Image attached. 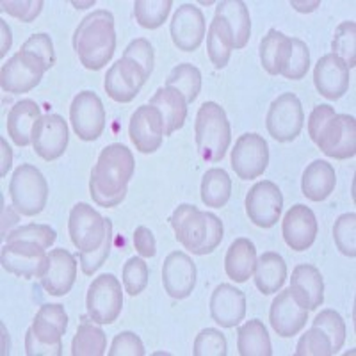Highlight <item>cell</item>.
Here are the masks:
<instances>
[{
	"label": "cell",
	"mask_w": 356,
	"mask_h": 356,
	"mask_svg": "<svg viewBox=\"0 0 356 356\" xmlns=\"http://www.w3.org/2000/svg\"><path fill=\"white\" fill-rule=\"evenodd\" d=\"M136 161L125 145L114 143L106 146L89 178V193L97 205L113 209L125 200L129 182L134 177Z\"/></svg>",
	"instance_id": "6da1fadb"
},
{
	"label": "cell",
	"mask_w": 356,
	"mask_h": 356,
	"mask_svg": "<svg viewBox=\"0 0 356 356\" xmlns=\"http://www.w3.org/2000/svg\"><path fill=\"white\" fill-rule=\"evenodd\" d=\"M73 50L88 70H102L116 50V29L111 11L97 9L79 24L73 34Z\"/></svg>",
	"instance_id": "7a4b0ae2"
},
{
	"label": "cell",
	"mask_w": 356,
	"mask_h": 356,
	"mask_svg": "<svg viewBox=\"0 0 356 356\" xmlns=\"http://www.w3.org/2000/svg\"><path fill=\"white\" fill-rule=\"evenodd\" d=\"M177 241L193 255H209L222 241V222L211 212L182 203L171 216Z\"/></svg>",
	"instance_id": "3957f363"
},
{
	"label": "cell",
	"mask_w": 356,
	"mask_h": 356,
	"mask_svg": "<svg viewBox=\"0 0 356 356\" xmlns=\"http://www.w3.org/2000/svg\"><path fill=\"white\" fill-rule=\"evenodd\" d=\"M68 328V314L61 305H43L25 335L29 356H61L63 335Z\"/></svg>",
	"instance_id": "277c9868"
},
{
	"label": "cell",
	"mask_w": 356,
	"mask_h": 356,
	"mask_svg": "<svg viewBox=\"0 0 356 356\" xmlns=\"http://www.w3.org/2000/svg\"><path fill=\"white\" fill-rule=\"evenodd\" d=\"M196 145L205 162H219L232 141V129L227 113L216 102H205L196 114Z\"/></svg>",
	"instance_id": "5b68a950"
},
{
	"label": "cell",
	"mask_w": 356,
	"mask_h": 356,
	"mask_svg": "<svg viewBox=\"0 0 356 356\" xmlns=\"http://www.w3.org/2000/svg\"><path fill=\"white\" fill-rule=\"evenodd\" d=\"M13 209L22 216H36L43 212L49 200V184L43 173L33 164H22L13 173L9 184Z\"/></svg>",
	"instance_id": "8992f818"
},
{
	"label": "cell",
	"mask_w": 356,
	"mask_h": 356,
	"mask_svg": "<svg viewBox=\"0 0 356 356\" xmlns=\"http://www.w3.org/2000/svg\"><path fill=\"white\" fill-rule=\"evenodd\" d=\"M68 230L75 248L89 253L104 244L109 230H113V221L102 218L88 203H77L70 212Z\"/></svg>",
	"instance_id": "52a82bcc"
},
{
	"label": "cell",
	"mask_w": 356,
	"mask_h": 356,
	"mask_svg": "<svg viewBox=\"0 0 356 356\" xmlns=\"http://www.w3.org/2000/svg\"><path fill=\"white\" fill-rule=\"evenodd\" d=\"M89 319L97 324H113L123 308V292L120 280L114 275H100L89 285L86 298Z\"/></svg>",
	"instance_id": "ba28073f"
},
{
	"label": "cell",
	"mask_w": 356,
	"mask_h": 356,
	"mask_svg": "<svg viewBox=\"0 0 356 356\" xmlns=\"http://www.w3.org/2000/svg\"><path fill=\"white\" fill-rule=\"evenodd\" d=\"M303 123V107L294 93H284L273 100L266 118V127L273 139L278 143L294 141L300 136Z\"/></svg>",
	"instance_id": "9c48e42d"
},
{
	"label": "cell",
	"mask_w": 356,
	"mask_h": 356,
	"mask_svg": "<svg viewBox=\"0 0 356 356\" xmlns=\"http://www.w3.org/2000/svg\"><path fill=\"white\" fill-rule=\"evenodd\" d=\"M0 262L11 275L25 280L41 278L49 266V255L40 244L15 241V243H6V246L2 248Z\"/></svg>",
	"instance_id": "30bf717a"
},
{
	"label": "cell",
	"mask_w": 356,
	"mask_h": 356,
	"mask_svg": "<svg viewBox=\"0 0 356 356\" xmlns=\"http://www.w3.org/2000/svg\"><path fill=\"white\" fill-rule=\"evenodd\" d=\"M316 145L324 155L337 161L353 159L356 155V120L349 114H335L321 130Z\"/></svg>",
	"instance_id": "8fae6325"
},
{
	"label": "cell",
	"mask_w": 356,
	"mask_h": 356,
	"mask_svg": "<svg viewBox=\"0 0 356 356\" xmlns=\"http://www.w3.org/2000/svg\"><path fill=\"white\" fill-rule=\"evenodd\" d=\"M44 72H47V68L36 56L20 50L2 66L0 84H2V89L6 93H29L40 84Z\"/></svg>",
	"instance_id": "7c38bea8"
},
{
	"label": "cell",
	"mask_w": 356,
	"mask_h": 356,
	"mask_svg": "<svg viewBox=\"0 0 356 356\" xmlns=\"http://www.w3.org/2000/svg\"><path fill=\"white\" fill-rule=\"evenodd\" d=\"M70 122L82 141H95L106 129V109L100 97L93 91H82L73 98Z\"/></svg>",
	"instance_id": "4fadbf2b"
},
{
	"label": "cell",
	"mask_w": 356,
	"mask_h": 356,
	"mask_svg": "<svg viewBox=\"0 0 356 356\" xmlns=\"http://www.w3.org/2000/svg\"><path fill=\"white\" fill-rule=\"evenodd\" d=\"M269 164V146L259 134H244L232 150V168L243 180H253L264 175Z\"/></svg>",
	"instance_id": "5bb4252c"
},
{
	"label": "cell",
	"mask_w": 356,
	"mask_h": 356,
	"mask_svg": "<svg viewBox=\"0 0 356 356\" xmlns=\"http://www.w3.org/2000/svg\"><path fill=\"white\" fill-rule=\"evenodd\" d=\"M284 209V196L275 182L264 180L251 187L246 196V214L253 225L271 228L278 222Z\"/></svg>",
	"instance_id": "9a60e30c"
},
{
	"label": "cell",
	"mask_w": 356,
	"mask_h": 356,
	"mask_svg": "<svg viewBox=\"0 0 356 356\" xmlns=\"http://www.w3.org/2000/svg\"><path fill=\"white\" fill-rule=\"evenodd\" d=\"M146 81H148V75H146L141 66H138L130 59L122 57L107 72L104 88H106L107 95L114 102L129 104V102H132L134 98L138 97Z\"/></svg>",
	"instance_id": "2e32d148"
},
{
	"label": "cell",
	"mask_w": 356,
	"mask_h": 356,
	"mask_svg": "<svg viewBox=\"0 0 356 356\" xmlns=\"http://www.w3.org/2000/svg\"><path fill=\"white\" fill-rule=\"evenodd\" d=\"M68 146V125L59 114H44L33 130V148L44 161H56Z\"/></svg>",
	"instance_id": "e0dca14e"
},
{
	"label": "cell",
	"mask_w": 356,
	"mask_h": 356,
	"mask_svg": "<svg viewBox=\"0 0 356 356\" xmlns=\"http://www.w3.org/2000/svg\"><path fill=\"white\" fill-rule=\"evenodd\" d=\"M269 321H271L273 330L280 337L289 339V337L298 335L305 328L308 321V310L289 287L278 292V296L273 301Z\"/></svg>",
	"instance_id": "ac0fdd59"
},
{
	"label": "cell",
	"mask_w": 356,
	"mask_h": 356,
	"mask_svg": "<svg viewBox=\"0 0 356 356\" xmlns=\"http://www.w3.org/2000/svg\"><path fill=\"white\" fill-rule=\"evenodd\" d=\"M129 134L136 150L141 154H154L161 148L164 138L162 114L152 106L138 107L130 118Z\"/></svg>",
	"instance_id": "d6986e66"
},
{
	"label": "cell",
	"mask_w": 356,
	"mask_h": 356,
	"mask_svg": "<svg viewBox=\"0 0 356 356\" xmlns=\"http://www.w3.org/2000/svg\"><path fill=\"white\" fill-rule=\"evenodd\" d=\"M207 24L202 9L195 4H184L177 9L171 20V40L175 47L184 52H193L205 38Z\"/></svg>",
	"instance_id": "ffe728a7"
},
{
	"label": "cell",
	"mask_w": 356,
	"mask_h": 356,
	"mask_svg": "<svg viewBox=\"0 0 356 356\" xmlns=\"http://www.w3.org/2000/svg\"><path fill=\"white\" fill-rule=\"evenodd\" d=\"M162 284L173 300L189 298L196 285V266L193 259L182 251L170 253L162 266Z\"/></svg>",
	"instance_id": "44dd1931"
},
{
	"label": "cell",
	"mask_w": 356,
	"mask_h": 356,
	"mask_svg": "<svg viewBox=\"0 0 356 356\" xmlns=\"http://www.w3.org/2000/svg\"><path fill=\"white\" fill-rule=\"evenodd\" d=\"M349 68L335 54H326L317 61L314 70V84L317 91L328 100H339L349 89Z\"/></svg>",
	"instance_id": "7402d4cb"
},
{
	"label": "cell",
	"mask_w": 356,
	"mask_h": 356,
	"mask_svg": "<svg viewBox=\"0 0 356 356\" xmlns=\"http://www.w3.org/2000/svg\"><path fill=\"white\" fill-rule=\"evenodd\" d=\"M317 219L316 214L308 209L307 205H294L291 211L285 214L282 232H284V239L289 248L294 251H305L314 244L317 237Z\"/></svg>",
	"instance_id": "603a6c76"
},
{
	"label": "cell",
	"mask_w": 356,
	"mask_h": 356,
	"mask_svg": "<svg viewBox=\"0 0 356 356\" xmlns=\"http://www.w3.org/2000/svg\"><path fill=\"white\" fill-rule=\"evenodd\" d=\"M211 316L221 328H235L246 316V296L230 284L216 287L211 298Z\"/></svg>",
	"instance_id": "cb8c5ba5"
},
{
	"label": "cell",
	"mask_w": 356,
	"mask_h": 356,
	"mask_svg": "<svg viewBox=\"0 0 356 356\" xmlns=\"http://www.w3.org/2000/svg\"><path fill=\"white\" fill-rule=\"evenodd\" d=\"M77 278V260L66 250H52L49 266L41 276V285L50 296H65L72 291Z\"/></svg>",
	"instance_id": "d4e9b609"
},
{
	"label": "cell",
	"mask_w": 356,
	"mask_h": 356,
	"mask_svg": "<svg viewBox=\"0 0 356 356\" xmlns=\"http://www.w3.org/2000/svg\"><path fill=\"white\" fill-rule=\"evenodd\" d=\"M291 291L307 307V310H317L324 301L323 275L316 266L301 264L292 271Z\"/></svg>",
	"instance_id": "484cf974"
},
{
	"label": "cell",
	"mask_w": 356,
	"mask_h": 356,
	"mask_svg": "<svg viewBox=\"0 0 356 356\" xmlns=\"http://www.w3.org/2000/svg\"><path fill=\"white\" fill-rule=\"evenodd\" d=\"M41 118V109L34 100L17 102L8 114V134L17 146L33 145V130Z\"/></svg>",
	"instance_id": "4316f807"
},
{
	"label": "cell",
	"mask_w": 356,
	"mask_h": 356,
	"mask_svg": "<svg viewBox=\"0 0 356 356\" xmlns=\"http://www.w3.org/2000/svg\"><path fill=\"white\" fill-rule=\"evenodd\" d=\"M150 106L159 109L164 122V136H171L180 130L187 118V102L182 93H178L173 88H161L152 97Z\"/></svg>",
	"instance_id": "83f0119b"
},
{
	"label": "cell",
	"mask_w": 356,
	"mask_h": 356,
	"mask_svg": "<svg viewBox=\"0 0 356 356\" xmlns=\"http://www.w3.org/2000/svg\"><path fill=\"white\" fill-rule=\"evenodd\" d=\"M257 266V248L250 239L239 237L230 244L225 257V271L228 278L244 284L251 278Z\"/></svg>",
	"instance_id": "f1b7e54d"
},
{
	"label": "cell",
	"mask_w": 356,
	"mask_h": 356,
	"mask_svg": "<svg viewBox=\"0 0 356 356\" xmlns=\"http://www.w3.org/2000/svg\"><path fill=\"white\" fill-rule=\"evenodd\" d=\"M216 17L221 18L228 25L234 40V49H244L251 36V18L248 6L241 0H225L216 8Z\"/></svg>",
	"instance_id": "f546056e"
},
{
	"label": "cell",
	"mask_w": 356,
	"mask_h": 356,
	"mask_svg": "<svg viewBox=\"0 0 356 356\" xmlns=\"http://www.w3.org/2000/svg\"><path fill=\"white\" fill-rule=\"evenodd\" d=\"M337 184L335 168L326 161H314L308 164L301 180V191L312 202H323L333 193Z\"/></svg>",
	"instance_id": "4dcf8cb0"
},
{
	"label": "cell",
	"mask_w": 356,
	"mask_h": 356,
	"mask_svg": "<svg viewBox=\"0 0 356 356\" xmlns=\"http://www.w3.org/2000/svg\"><path fill=\"white\" fill-rule=\"evenodd\" d=\"M285 280H287V264L280 253L267 251L260 259H257L255 285L262 294L269 296L278 292L284 287Z\"/></svg>",
	"instance_id": "1f68e13d"
},
{
	"label": "cell",
	"mask_w": 356,
	"mask_h": 356,
	"mask_svg": "<svg viewBox=\"0 0 356 356\" xmlns=\"http://www.w3.org/2000/svg\"><path fill=\"white\" fill-rule=\"evenodd\" d=\"M237 349L241 356H271L273 346L262 321L251 319L237 333Z\"/></svg>",
	"instance_id": "d6a6232c"
},
{
	"label": "cell",
	"mask_w": 356,
	"mask_h": 356,
	"mask_svg": "<svg viewBox=\"0 0 356 356\" xmlns=\"http://www.w3.org/2000/svg\"><path fill=\"white\" fill-rule=\"evenodd\" d=\"M310 68V50L307 43L298 38H287L280 63V75L289 81H300Z\"/></svg>",
	"instance_id": "836d02e7"
},
{
	"label": "cell",
	"mask_w": 356,
	"mask_h": 356,
	"mask_svg": "<svg viewBox=\"0 0 356 356\" xmlns=\"http://www.w3.org/2000/svg\"><path fill=\"white\" fill-rule=\"evenodd\" d=\"M232 50H234V40H232L230 29L221 18L214 17L211 27H209V34H207L209 59H211L216 68L221 70L230 61Z\"/></svg>",
	"instance_id": "e575fe53"
},
{
	"label": "cell",
	"mask_w": 356,
	"mask_h": 356,
	"mask_svg": "<svg viewBox=\"0 0 356 356\" xmlns=\"http://www.w3.org/2000/svg\"><path fill=\"white\" fill-rule=\"evenodd\" d=\"M232 196V180L225 170L212 168L203 175L202 202L212 209H221Z\"/></svg>",
	"instance_id": "d590c367"
},
{
	"label": "cell",
	"mask_w": 356,
	"mask_h": 356,
	"mask_svg": "<svg viewBox=\"0 0 356 356\" xmlns=\"http://www.w3.org/2000/svg\"><path fill=\"white\" fill-rule=\"evenodd\" d=\"M107 337L93 323L79 324L77 335L73 337L72 355L73 356H102L106 355Z\"/></svg>",
	"instance_id": "8d00e7d4"
},
{
	"label": "cell",
	"mask_w": 356,
	"mask_h": 356,
	"mask_svg": "<svg viewBox=\"0 0 356 356\" xmlns=\"http://www.w3.org/2000/svg\"><path fill=\"white\" fill-rule=\"evenodd\" d=\"M166 88L177 89L178 93L184 95L187 104H193L202 91V73L189 63L175 66L166 79Z\"/></svg>",
	"instance_id": "74e56055"
},
{
	"label": "cell",
	"mask_w": 356,
	"mask_h": 356,
	"mask_svg": "<svg viewBox=\"0 0 356 356\" xmlns=\"http://www.w3.org/2000/svg\"><path fill=\"white\" fill-rule=\"evenodd\" d=\"M171 8V0H138L134 2V17L141 27L154 31L168 20Z\"/></svg>",
	"instance_id": "f35d334b"
},
{
	"label": "cell",
	"mask_w": 356,
	"mask_h": 356,
	"mask_svg": "<svg viewBox=\"0 0 356 356\" xmlns=\"http://www.w3.org/2000/svg\"><path fill=\"white\" fill-rule=\"evenodd\" d=\"M287 38L289 36H285L284 33L271 29L267 36H264V40L260 41V61L269 75H280V63H282V54H284Z\"/></svg>",
	"instance_id": "ab89813d"
},
{
	"label": "cell",
	"mask_w": 356,
	"mask_h": 356,
	"mask_svg": "<svg viewBox=\"0 0 356 356\" xmlns=\"http://www.w3.org/2000/svg\"><path fill=\"white\" fill-rule=\"evenodd\" d=\"M332 49L337 57L348 65V68L356 66V24L355 22H342L335 29Z\"/></svg>",
	"instance_id": "60d3db41"
},
{
	"label": "cell",
	"mask_w": 356,
	"mask_h": 356,
	"mask_svg": "<svg viewBox=\"0 0 356 356\" xmlns=\"http://www.w3.org/2000/svg\"><path fill=\"white\" fill-rule=\"evenodd\" d=\"M312 326H314V328H319L321 332L326 333V337H328L330 342H332L333 355L342 349V346H344L346 342V323L339 312L323 310L319 316L316 317V321H314Z\"/></svg>",
	"instance_id": "b9f144b4"
},
{
	"label": "cell",
	"mask_w": 356,
	"mask_h": 356,
	"mask_svg": "<svg viewBox=\"0 0 356 356\" xmlns=\"http://www.w3.org/2000/svg\"><path fill=\"white\" fill-rule=\"evenodd\" d=\"M333 239H335L337 248L340 253L349 259L356 257V214L348 212L342 214L335 221L333 227Z\"/></svg>",
	"instance_id": "7bdbcfd3"
},
{
	"label": "cell",
	"mask_w": 356,
	"mask_h": 356,
	"mask_svg": "<svg viewBox=\"0 0 356 356\" xmlns=\"http://www.w3.org/2000/svg\"><path fill=\"white\" fill-rule=\"evenodd\" d=\"M57 239V234L54 228L49 225H25V227H18L15 230L9 232L4 237L6 243H15V241H27V243H36L41 248L49 250Z\"/></svg>",
	"instance_id": "ee69618b"
},
{
	"label": "cell",
	"mask_w": 356,
	"mask_h": 356,
	"mask_svg": "<svg viewBox=\"0 0 356 356\" xmlns=\"http://www.w3.org/2000/svg\"><path fill=\"white\" fill-rule=\"evenodd\" d=\"M148 278H150V271H148V266L143 259L138 257H132V259L127 260V264L123 266V287L125 292H129L130 296H139L148 285Z\"/></svg>",
	"instance_id": "f6af8a7d"
},
{
	"label": "cell",
	"mask_w": 356,
	"mask_h": 356,
	"mask_svg": "<svg viewBox=\"0 0 356 356\" xmlns=\"http://www.w3.org/2000/svg\"><path fill=\"white\" fill-rule=\"evenodd\" d=\"M296 356H330L333 355L332 342L326 337V333L321 332L319 328L312 326L307 333L300 339L298 348H296Z\"/></svg>",
	"instance_id": "bcb514c9"
},
{
	"label": "cell",
	"mask_w": 356,
	"mask_h": 356,
	"mask_svg": "<svg viewBox=\"0 0 356 356\" xmlns=\"http://www.w3.org/2000/svg\"><path fill=\"white\" fill-rule=\"evenodd\" d=\"M193 353L195 356H227V339L219 330H202L195 340Z\"/></svg>",
	"instance_id": "7dc6e473"
},
{
	"label": "cell",
	"mask_w": 356,
	"mask_h": 356,
	"mask_svg": "<svg viewBox=\"0 0 356 356\" xmlns=\"http://www.w3.org/2000/svg\"><path fill=\"white\" fill-rule=\"evenodd\" d=\"M123 57L134 61L138 66H141L148 77H150L152 72H154V47H152L150 41L145 40V38H138V40L130 41L129 47H127L125 52H123Z\"/></svg>",
	"instance_id": "c3c4849f"
},
{
	"label": "cell",
	"mask_w": 356,
	"mask_h": 356,
	"mask_svg": "<svg viewBox=\"0 0 356 356\" xmlns=\"http://www.w3.org/2000/svg\"><path fill=\"white\" fill-rule=\"evenodd\" d=\"M20 50L36 56L47 70L56 65V52H54V43L49 34H34L22 44Z\"/></svg>",
	"instance_id": "681fc988"
},
{
	"label": "cell",
	"mask_w": 356,
	"mask_h": 356,
	"mask_svg": "<svg viewBox=\"0 0 356 356\" xmlns=\"http://www.w3.org/2000/svg\"><path fill=\"white\" fill-rule=\"evenodd\" d=\"M113 230H109L107 234L106 241L102 244L100 248H97L95 251H89V253H84V251H79V259H81V267H82V273L88 276H91L93 273H97L106 260L109 259L111 255V250H113Z\"/></svg>",
	"instance_id": "f907efd6"
},
{
	"label": "cell",
	"mask_w": 356,
	"mask_h": 356,
	"mask_svg": "<svg viewBox=\"0 0 356 356\" xmlns=\"http://www.w3.org/2000/svg\"><path fill=\"white\" fill-rule=\"evenodd\" d=\"M2 11L8 13L9 17L17 18V20L25 22H34L36 17L43 9V0H29V2H15V0H8V2H2L0 4Z\"/></svg>",
	"instance_id": "816d5d0a"
},
{
	"label": "cell",
	"mask_w": 356,
	"mask_h": 356,
	"mask_svg": "<svg viewBox=\"0 0 356 356\" xmlns=\"http://www.w3.org/2000/svg\"><path fill=\"white\" fill-rule=\"evenodd\" d=\"M109 356H145V346L136 333L122 332L114 337Z\"/></svg>",
	"instance_id": "f5cc1de1"
},
{
	"label": "cell",
	"mask_w": 356,
	"mask_h": 356,
	"mask_svg": "<svg viewBox=\"0 0 356 356\" xmlns=\"http://www.w3.org/2000/svg\"><path fill=\"white\" fill-rule=\"evenodd\" d=\"M335 114V109H333L332 106H317L316 109L312 111L310 116H308V134H310L312 141L316 143L321 130L324 129V125H326Z\"/></svg>",
	"instance_id": "db71d44e"
},
{
	"label": "cell",
	"mask_w": 356,
	"mask_h": 356,
	"mask_svg": "<svg viewBox=\"0 0 356 356\" xmlns=\"http://www.w3.org/2000/svg\"><path fill=\"white\" fill-rule=\"evenodd\" d=\"M134 246L138 250V253L145 259H152L157 253V243H155V237L152 234L150 228L146 227H138L134 232Z\"/></svg>",
	"instance_id": "11a10c76"
},
{
	"label": "cell",
	"mask_w": 356,
	"mask_h": 356,
	"mask_svg": "<svg viewBox=\"0 0 356 356\" xmlns=\"http://www.w3.org/2000/svg\"><path fill=\"white\" fill-rule=\"evenodd\" d=\"M0 31H2V44H0V57H4L8 54V50L11 49L13 36H11V29L8 27L4 20H0Z\"/></svg>",
	"instance_id": "9f6ffc18"
},
{
	"label": "cell",
	"mask_w": 356,
	"mask_h": 356,
	"mask_svg": "<svg viewBox=\"0 0 356 356\" xmlns=\"http://www.w3.org/2000/svg\"><path fill=\"white\" fill-rule=\"evenodd\" d=\"M18 222V216L13 214L11 209H4V218H2V237H6V235L9 234V228L13 227V225H17Z\"/></svg>",
	"instance_id": "6f0895ef"
},
{
	"label": "cell",
	"mask_w": 356,
	"mask_h": 356,
	"mask_svg": "<svg viewBox=\"0 0 356 356\" xmlns=\"http://www.w3.org/2000/svg\"><path fill=\"white\" fill-rule=\"evenodd\" d=\"M0 145H2V171H0V175H2V177H6L8 170L11 168V148L6 145L4 139L0 141Z\"/></svg>",
	"instance_id": "680465c9"
},
{
	"label": "cell",
	"mask_w": 356,
	"mask_h": 356,
	"mask_svg": "<svg viewBox=\"0 0 356 356\" xmlns=\"http://www.w3.org/2000/svg\"><path fill=\"white\" fill-rule=\"evenodd\" d=\"M292 6H294L298 11H314V9L319 6V2H312V4H300V2H292Z\"/></svg>",
	"instance_id": "91938a15"
}]
</instances>
